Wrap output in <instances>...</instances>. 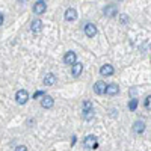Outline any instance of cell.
<instances>
[{
  "label": "cell",
  "instance_id": "1",
  "mask_svg": "<svg viewBox=\"0 0 151 151\" xmlns=\"http://www.w3.org/2000/svg\"><path fill=\"white\" fill-rule=\"evenodd\" d=\"M83 145H85V148H88V150H95V148H98L97 137H95L94 134H88V136L85 137V141H83Z\"/></svg>",
  "mask_w": 151,
  "mask_h": 151
},
{
  "label": "cell",
  "instance_id": "2",
  "mask_svg": "<svg viewBox=\"0 0 151 151\" xmlns=\"http://www.w3.org/2000/svg\"><path fill=\"white\" fill-rule=\"evenodd\" d=\"M15 100H17V103H18V104H26V103H27V100H29V94H27V91H24V89L17 91V94H15Z\"/></svg>",
  "mask_w": 151,
  "mask_h": 151
},
{
  "label": "cell",
  "instance_id": "3",
  "mask_svg": "<svg viewBox=\"0 0 151 151\" xmlns=\"http://www.w3.org/2000/svg\"><path fill=\"white\" fill-rule=\"evenodd\" d=\"M103 12H104V15H107V17H115V15H118V6L115 3H110V5H107L103 9Z\"/></svg>",
  "mask_w": 151,
  "mask_h": 151
},
{
  "label": "cell",
  "instance_id": "4",
  "mask_svg": "<svg viewBox=\"0 0 151 151\" xmlns=\"http://www.w3.org/2000/svg\"><path fill=\"white\" fill-rule=\"evenodd\" d=\"M45 9H47V3L42 2V0H40V2H36V3H33V12H35V14H38V15L44 14Z\"/></svg>",
  "mask_w": 151,
  "mask_h": 151
},
{
  "label": "cell",
  "instance_id": "5",
  "mask_svg": "<svg viewBox=\"0 0 151 151\" xmlns=\"http://www.w3.org/2000/svg\"><path fill=\"white\" fill-rule=\"evenodd\" d=\"M94 92H95V94H98V95L106 94V83H104L103 80L95 82V83H94Z\"/></svg>",
  "mask_w": 151,
  "mask_h": 151
},
{
  "label": "cell",
  "instance_id": "6",
  "mask_svg": "<svg viewBox=\"0 0 151 151\" xmlns=\"http://www.w3.org/2000/svg\"><path fill=\"white\" fill-rule=\"evenodd\" d=\"M85 33H86L88 38H94L97 35V26H95V24H92V23H88L86 26H85Z\"/></svg>",
  "mask_w": 151,
  "mask_h": 151
},
{
  "label": "cell",
  "instance_id": "7",
  "mask_svg": "<svg viewBox=\"0 0 151 151\" xmlns=\"http://www.w3.org/2000/svg\"><path fill=\"white\" fill-rule=\"evenodd\" d=\"M53 104H55L53 97H50V95H44V97H42V100H41V106H42L44 109H52Z\"/></svg>",
  "mask_w": 151,
  "mask_h": 151
},
{
  "label": "cell",
  "instance_id": "8",
  "mask_svg": "<svg viewBox=\"0 0 151 151\" xmlns=\"http://www.w3.org/2000/svg\"><path fill=\"white\" fill-rule=\"evenodd\" d=\"M76 59H77V56H76L74 52H67L65 56H64V62L67 65H74L76 64Z\"/></svg>",
  "mask_w": 151,
  "mask_h": 151
},
{
  "label": "cell",
  "instance_id": "9",
  "mask_svg": "<svg viewBox=\"0 0 151 151\" xmlns=\"http://www.w3.org/2000/svg\"><path fill=\"white\" fill-rule=\"evenodd\" d=\"M133 132L137 133V134H142L145 132V122L144 121H136L133 124Z\"/></svg>",
  "mask_w": 151,
  "mask_h": 151
},
{
  "label": "cell",
  "instance_id": "10",
  "mask_svg": "<svg viewBox=\"0 0 151 151\" xmlns=\"http://www.w3.org/2000/svg\"><path fill=\"white\" fill-rule=\"evenodd\" d=\"M76 18H77V11L74 8H70V9L65 11V20L67 21H74Z\"/></svg>",
  "mask_w": 151,
  "mask_h": 151
},
{
  "label": "cell",
  "instance_id": "11",
  "mask_svg": "<svg viewBox=\"0 0 151 151\" xmlns=\"http://www.w3.org/2000/svg\"><path fill=\"white\" fill-rule=\"evenodd\" d=\"M42 27H44V24H42V21H41V20H33V21H32V24H30V29H32V32H35V33L41 32V30H42Z\"/></svg>",
  "mask_w": 151,
  "mask_h": 151
},
{
  "label": "cell",
  "instance_id": "12",
  "mask_svg": "<svg viewBox=\"0 0 151 151\" xmlns=\"http://www.w3.org/2000/svg\"><path fill=\"white\" fill-rule=\"evenodd\" d=\"M56 83V76L53 73H48L45 74V77H44V85L45 86H53Z\"/></svg>",
  "mask_w": 151,
  "mask_h": 151
},
{
  "label": "cell",
  "instance_id": "13",
  "mask_svg": "<svg viewBox=\"0 0 151 151\" xmlns=\"http://www.w3.org/2000/svg\"><path fill=\"white\" fill-rule=\"evenodd\" d=\"M118 92H119L118 85L110 83V85H107V86H106V94H107V95H116Z\"/></svg>",
  "mask_w": 151,
  "mask_h": 151
},
{
  "label": "cell",
  "instance_id": "14",
  "mask_svg": "<svg viewBox=\"0 0 151 151\" xmlns=\"http://www.w3.org/2000/svg\"><path fill=\"white\" fill-rule=\"evenodd\" d=\"M100 74L101 76H112L113 74V67L110 65V64H106V65H103L101 68H100Z\"/></svg>",
  "mask_w": 151,
  "mask_h": 151
},
{
  "label": "cell",
  "instance_id": "15",
  "mask_svg": "<svg viewBox=\"0 0 151 151\" xmlns=\"http://www.w3.org/2000/svg\"><path fill=\"white\" fill-rule=\"evenodd\" d=\"M82 71H83V65L79 64V62H76V64L73 65V76L74 77H79V76L82 74Z\"/></svg>",
  "mask_w": 151,
  "mask_h": 151
},
{
  "label": "cell",
  "instance_id": "16",
  "mask_svg": "<svg viewBox=\"0 0 151 151\" xmlns=\"http://www.w3.org/2000/svg\"><path fill=\"white\" fill-rule=\"evenodd\" d=\"M94 109L92 110H83V119H86V121H89V119H92L94 118Z\"/></svg>",
  "mask_w": 151,
  "mask_h": 151
},
{
  "label": "cell",
  "instance_id": "17",
  "mask_svg": "<svg viewBox=\"0 0 151 151\" xmlns=\"http://www.w3.org/2000/svg\"><path fill=\"white\" fill-rule=\"evenodd\" d=\"M92 109H94L92 103L89 101V100H85L83 101V110H92Z\"/></svg>",
  "mask_w": 151,
  "mask_h": 151
},
{
  "label": "cell",
  "instance_id": "18",
  "mask_svg": "<svg viewBox=\"0 0 151 151\" xmlns=\"http://www.w3.org/2000/svg\"><path fill=\"white\" fill-rule=\"evenodd\" d=\"M136 107H137V100H136V98L130 100V103H129V109L133 112V110H136Z\"/></svg>",
  "mask_w": 151,
  "mask_h": 151
},
{
  "label": "cell",
  "instance_id": "19",
  "mask_svg": "<svg viewBox=\"0 0 151 151\" xmlns=\"http://www.w3.org/2000/svg\"><path fill=\"white\" fill-rule=\"evenodd\" d=\"M145 107H147L148 110H151V95H148L147 100H145Z\"/></svg>",
  "mask_w": 151,
  "mask_h": 151
},
{
  "label": "cell",
  "instance_id": "20",
  "mask_svg": "<svg viewBox=\"0 0 151 151\" xmlns=\"http://www.w3.org/2000/svg\"><path fill=\"white\" fill-rule=\"evenodd\" d=\"M119 20H121V23H122V24H125V23H127V21H129V17H127V15H125V14H122V15L119 17Z\"/></svg>",
  "mask_w": 151,
  "mask_h": 151
},
{
  "label": "cell",
  "instance_id": "21",
  "mask_svg": "<svg viewBox=\"0 0 151 151\" xmlns=\"http://www.w3.org/2000/svg\"><path fill=\"white\" fill-rule=\"evenodd\" d=\"M15 151H27V147H26V145H18V147L15 148Z\"/></svg>",
  "mask_w": 151,
  "mask_h": 151
},
{
  "label": "cell",
  "instance_id": "22",
  "mask_svg": "<svg viewBox=\"0 0 151 151\" xmlns=\"http://www.w3.org/2000/svg\"><path fill=\"white\" fill-rule=\"evenodd\" d=\"M3 24V14H0V26Z\"/></svg>",
  "mask_w": 151,
  "mask_h": 151
},
{
  "label": "cell",
  "instance_id": "23",
  "mask_svg": "<svg viewBox=\"0 0 151 151\" xmlns=\"http://www.w3.org/2000/svg\"><path fill=\"white\" fill-rule=\"evenodd\" d=\"M42 94H44V92H41V91H40V92H36V94H35V95H33V97H35V98H36V97H40V95H42Z\"/></svg>",
  "mask_w": 151,
  "mask_h": 151
}]
</instances>
